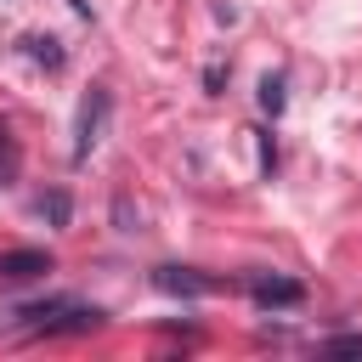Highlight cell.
Segmentation results:
<instances>
[{"label": "cell", "instance_id": "obj_1", "mask_svg": "<svg viewBox=\"0 0 362 362\" xmlns=\"http://www.w3.org/2000/svg\"><path fill=\"white\" fill-rule=\"evenodd\" d=\"M107 113H113L107 85H90L85 102H79V124H74V158H90V147H96L102 130H107Z\"/></svg>", "mask_w": 362, "mask_h": 362}, {"label": "cell", "instance_id": "obj_2", "mask_svg": "<svg viewBox=\"0 0 362 362\" xmlns=\"http://www.w3.org/2000/svg\"><path fill=\"white\" fill-rule=\"evenodd\" d=\"M153 288L181 294V300H198V294H209V288H215V277H198L192 266H158V272H153Z\"/></svg>", "mask_w": 362, "mask_h": 362}, {"label": "cell", "instance_id": "obj_3", "mask_svg": "<svg viewBox=\"0 0 362 362\" xmlns=\"http://www.w3.org/2000/svg\"><path fill=\"white\" fill-rule=\"evenodd\" d=\"M249 294H255V305H266V311H272V305H300V300H305V288H300L294 277H266V272L249 277Z\"/></svg>", "mask_w": 362, "mask_h": 362}, {"label": "cell", "instance_id": "obj_4", "mask_svg": "<svg viewBox=\"0 0 362 362\" xmlns=\"http://www.w3.org/2000/svg\"><path fill=\"white\" fill-rule=\"evenodd\" d=\"M51 272V255L45 249H6L0 255V277L6 283H28V277H45Z\"/></svg>", "mask_w": 362, "mask_h": 362}, {"label": "cell", "instance_id": "obj_5", "mask_svg": "<svg viewBox=\"0 0 362 362\" xmlns=\"http://www.w3.org/2000/svg\"><path fill=\"white\" fill-rule=\"evenodd\" d=\"M17 170H23V147H17L11 124H0V187H11V181H17Z\"/></svg>", "mask_w": 362, "mask_h": 362}, {"label": "cell", "instance_id": "obj_6", "mask_svg": "<svg viewBox=\"0 0 362 362\" xmlns=\"http://www.w3.org/2000/svg\"><path fill=\"white\" fill-rule=\"evenodd\" d=\"M40 215H45L51 226H68V221H74V198H68L62 187H51V192L40 198Z\"/></svg>", "mask_w": 362, "mask_h": 362}, {"label": "cell", "instance_id": "obj_7", "mask_svg": "<svg viewBox=\"0 0 362 362\" xmlns=\"http://www.w3.org/2000/svg\"><path fill=\"white\" fill-rule=\"evenodd\" d=\"M23 45H28V57H34V62H45V68H62V62H68V57H62V45H57L51 34H28Z\"/></svg>", "mask_w": 362, "mask_h": 362}, {"label": "cell", "instance_id": "obj_8", "mask_svg": "<svg viewBox=\"0 0 362 362\" xmlns=\"http://www.w3.org/2000/svg\"><path fill=\"white\" fill-rule=\"evenodd\" d=\"M283 102H288V96H283V74H266V79H260V107L277 119V113H283Z\"/></svg>", "mask_w": 362, "mask_h": 362}, {"label": "cell", "instance_id": "obj_9", "mask_svg": "<svg viewBox=\"0 0 362 362\" xmlns=\"http://www.w3.org/2000/svg\"><path fill=\"white\" fill-rule=\"evenodd\" d=\"M322 351L328 356H362V334H334V339H322Z\"/></svg>", "mask_w": 362, "mask_h": 362}]
</instances>
